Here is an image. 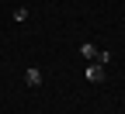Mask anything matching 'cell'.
<instances>
[{
	"instance_id": "4",
	"label": "cell",
	"mask_w": 125,
	"mask_h": 114,
	"mask_svg": "<svg viewBox=\"0 0 125 114\" xmlns=\"http://www.w3.org/2000/svg\"><path fill=\"white\" fill-rule=\"evenodd\" d=\"M14 21H18V24H21V21H28V10H24V7H18V10H14Z\"/></svg>"
},
{
	"instance_id": "3",
	"label": "cell",
	"mask_w": 125,
	"mask_h": 114,
	"mask_svg": "<svg viewBox=\"0 0 125 114\" xmlns=\"http://www.w3.org/2000/svg\"><path fill=\"white\" fill-rule=\"evenodd\" d=\"M97 52H101V48L94 45V42H83L80 45V55H87V59H97Z\"/></svg>"
},
{
	"instance_id": "1",
	"label": "cell",
	"mask_w": 125,
	"mask_h": 114,
	"mask_svg": "<svg viewBox=\"0 0 125 114\" xmlns=\"http://www.w3.org/2000/svg\"><path fill=\"white\" fill-rule=\"evenodd\" d=\"M87 79H90V83H101V79H104V66H101V62H90V66H87Z\"/></svg>"
},
{
	"instance_id": "2",
	"label": "cell",
	"mask_w": 125,
	"mask_h": 114,
	"mask_svg": "<svg viewBox=\"0 0 125 114\" xmlns=\"http://www.w3.org/2000/svg\"><path fill=\"white\" fill-rule=\"evenodd\" d=\"M24 83H28L31 90H35V87H42V69H38V66H31V69L24 73Z\"/></svg>"
},
{
	"instance_id": "5",
	"label": "cell",
	"mask_w": 125,
	"mask_h": 114,
	"mask_svg": "<svg viewBox=\"0 0 125 114\" xmlns=\"http://www.w3.org/2000/svg\"><path fill=\"white\" fill-rule=\"evenodd\" d=\"M94 62H101V66H108V62H111V52H97V59Z\"/></svg>"
}]
</instances>
